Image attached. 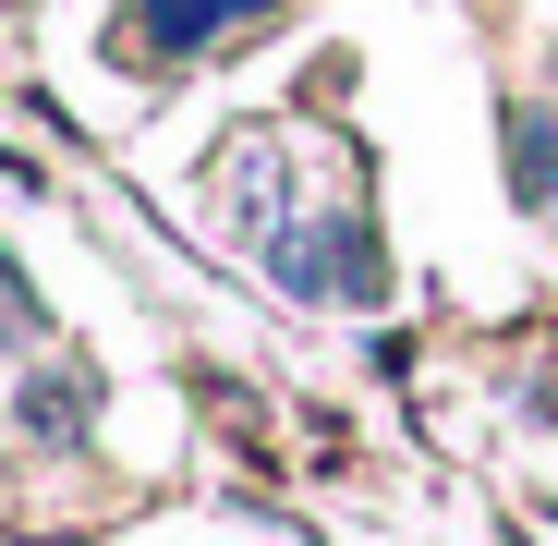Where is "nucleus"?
Returning a JSON list of instances; mask_svg holds the SVG:
<instances>
[{
    "label": "nucleus",
    "mask_w": 558,
    "mask_h": 546,
    "mask_svg": "<svg viewBox=\"0 0 558 546\" xmlns=\"http://www.w3.org/2000/svg\"><path fill=\"white\" fill-rule=\"evenodd\" d=\"M231 25H267V0H134V49L146 61H195V49H219Z\"/></svg>",
    "instance_id": "1"
},
{
    "label": "nucleus",
    "mask_w": 558,
    "mask_h": 546,
    "mask_svg": "<svg viewBox=\"0 0 558 546\" xmlns=\"http://www.w3.org/2000/svg\"><path fill=\"white\" fill-rule=\"evenodd\" d=\"M37 328H49V316H37V292H25V280H13V255H0V340H13V352H25V340H37Z\"/></svg>",
    "instance_id": "2"
}]
</instances>
